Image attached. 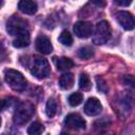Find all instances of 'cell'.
Returning <instances> with one entry per match:
<instances>
[{
	"label": "cell",
	"instance_id": "obj_1",
	"mask_svg": "<svg viewBox=\"0 0 135 135\" xmlns=\"http://www.w3.org/2000/svg\"><path fill=\"white\" fill-rule=\"evenodd\" d=\"M34 113H35V108L31 102L21 101L16 105L13 120L16 124H24L32 118Z\"/></svg>",
	"mask_w": 135,
	"mask_h": 135
},
{
	"label": "cell",
	"instance_id": "obj_2",
	"mask_svg": "<svg viewBox=\"0 0 135 135\" xmlns=\"http://www.w3.org/2000/svg\"><path fill=\"white\" fill-rule=\"evenodd\" d=\"M4 79H5L6 83L14 91L21 92L27 85V82H26V79L24 78V76L20 72L16 71V70H13V69L5 70V72H4Z\"/></svg>",
	"mask_w": 135,
	"mask_h": 135
},
{
	"label": "cell",
	"instance_id": "obj_3",
	"mask_svg": "<svg viewBox=\"0 0 135 135\" xmlns=\"http://www.w3.org/2000/svg\"><path fill=\"white\" fill-rule=\"evenodd\" d=\"M31 73L38 79H43L50 74L49 61L40 56H35L31 65Z\"/></svg>",
	"mask_w": 135,
	"mask_h": 135
},
{
	"label": "cell",
	"instance_id": "obj_4",
	"mask_svg": "<svg viewBox=\"0 0 135 135\" xmlns=\"http://www.w3.org/2000/svg\"><path fill=\"white\" fill-rule=\"evenodd\" d=\"M111 37V27L108 21L102 20L96 24L95 32L93 33V42L95 44H103L108 42Z\"/></svg>",
	"mask_w": 135,
	"mask_h": 135
},
{
	"label": "cell",
	"instance_id": "obj_5",
	"mask_svg": "<svg viewBox=\"0 0 135 135\" xmlns=\"http://www.w3.org/2000/svg\"><path fill=\"white\" fill-rule=\"evenodd\" d=\"M6 31L8 32V34L16 37L20 33H22L24 31H28L27 22L24 19L20 18L19 16H13L8 19V21L6 23Z\"/></svg>",
	"mask_w": 135,
	"mask_h": 135
},
{
	"label": "cell",
	"instance_id": "obj_6",
	"mask_svg": "<svg viewBox=\"0 0 135 135\" xmlns=\"http://www.w3.org/2000/svg\"><path fill=\"white\" fill-rule=\"evenodd\" d=\"M116 20L119 25L126 31H132L135 27V20L129 12L119 11L116 14Z\"/></svg>",
	"mask_w": 135,
	"mask_h": 135
},
{
	"label": "cell",
	"instance_id": "obj_7",
	"mask_svg": "<svg viewBox=\"0 0 135 135\" xmlns=\"http://www.w3.org/2000/svg\"><path fill=\"white\" fill-rule=\"evenodd\" d=\"M64 124L68 128L73 129V130H82V129H85L86 122L79 114L72 113V114H69L65 117Z\"/></svg>",
	"mask_w": 135,
	"mask_h": 135
},
{
	"label": "cell",
	"instance_id": "obj_8",
	"mask_svg": "<svg viewBox=\"0 0 135 135\" xmlns=\"http://www.w3.org/2000/svg\"><path fill=\"white\" fill-rule=\"evenodd\" d=\"M74 33L79 38H88L93 34V25L89 21H78L74 24Z\"/></svg>",
	"mask_w": 135,
	"mask_h": 135
},
{
	"label": "cell",
	"instance_id": "obj_9",
	"mask_svg": "<svg viewBox=\"0 0 135 135\" xmlns=\"http://www.w3.org/2000/svg\"><path fill=\"white\" fill-rule=\"evenodd\" d=\"M83 110H84V113L86 115H89V116H96V115H98L101 112L102 105H101L100 101L97 98L91 97V98H89L85 101Z\"/></svg>",
	"mask_w": 135,
	"mask_h": 135
},
{
	"label": "cell",
	"instance_id": "obj_10",
	"mask_svg": "<svg viewBox=\"0 0 135 135\" xmlns=\"http://www.w3.org/2000/svg\"><path fill=\"white\" fill-rule=\"evenodd\" d=\"M35 45H36V50L43 55L51 54V52L53 50V45L51 43V40L49 39V37H46L44 35H39L36 38Z\"/></svg>",
	"mask_w": 135,
	"mask_h": 135
},
{
	"label": "cell",
	"instance_id": "obj_11",
	"mask_svg": "<svg viewBox=\"0 0 135 135\" xmlns=\"http://www.w3.org/2000/svg\"><path fill=\"white\" fill-rule=\"evenodd\" d=\"M18 8L22 13H24L26 15H34L38 9L36 2L31 1V0H22V1H20L18 3Z\"/></svg>",
	"mask_w": 135,
	"mask_h": 135
},
{
	"label": "cell",
	"instance_id": "obj_12",
	"mask_svg": "<svg viewBox=\"0 0 135 135\" xmlns=\"http://www.w3.org/2000/svg\"><path fill=\"white\" fill-rule=\"evenodd\" d=\"M30 41H31L30 33H28V31H24L15 37V39L13 40V45L15 47L21 49V47L27 46L30 44Z\"/></svg>",
	"mask_w": 135,
	"mask_h": 135
},
{
	"label": "cell",
	"instance_id": "obj_13",
	"mask_svg": "<svg viewBox=\"0 0 135 135\" xmlns=\"http://www.w3.org/2000/svg\"><path fill=\"white\" fill-rule=\"evenodd\" d=\"M74 84V76L72 73H64L59 78V86L62 90H70Z\"/></svg>",
	"mask_w": 135,
	"mask_h": 135
},
{
	"label": "cell",
	"instance_id": "obj_14",
	"mask_svg": "<svg viewBox=\"0 0 135 135\" xmlns=\"http://www.w3.org/2000/svg\"><path fill=\"white\" fill-rule=\"evenodd\" d=\"M55 63H56V68L59 71H68L71 68H73L74 63L72 61V59L68 58V57H60V58H56L55 59Z\"/></svg>",
	"mask_w": 135,
	"mask_h": 135
},
{
	"label": "cell",
	"instance_id": "obj_15",
	"mask_svg": "<svg viewBox=\"0 0 135 135\" xmlns=\"http://www.w3.org/2000/svg\"><path fill=\"white\" fill-rule=\"evenodd\" d=\"M57 112V102L54 98H50L46 101V105H45V113L47 115V117L52 118L56 115Z\"/></svg>",
	"mask_w": 135,
	"mask_h": 135
},
{
	"label": "cell",
	"instance_id": "obj_16",
	"mask_svg": "<svg viewBox=\"0 0 135 135\" xmlns=\"http://www.w3.org/2000/svg\"><path fill=\"white\" fill-rule=\"evenodd\" d=\"M43 126L39 121H34L28 128H27V134L28 135H41L43 132Z\"/></svg>",
	"mask_w": 135,
	"mask_h": 135
},
{
	"label": "cell",
	"instance_id": "obj_17",
	"mask_svg": "<svg viewBox=\"0 0 135 135\" xmlns=\"http://www.w3.org/2000/svg\"><path fill=\"white\" fill-rule=\"evenodd\" d=\"M58 39H59L60 43L63 44V45L70 46V45L73 44V37H72V35L70 34V32L66 31V30H64V31H62V32L60 33Z\"/></svg>",
	"mask_w": 135,
	"mask_h": 135
},
{
	"label": "cell",
	"instance_id": "obj_18",
	"mask_svg": "<svg viewBox=\"0 0 135 135\" xmlns=\"http://www.w3.org/2000/svg\"><path fill=\"white\" fill-rule=\"evenodd\" d=\"M79 86L83 91H89L92 86L91 84V79L88 76V74H81L79 77Z\"/></svg>",
	"mask_w": 135,
	"mask_h": 135
},
{
	"label": "cell",
	"instance_id": "obj_19",
	"mask_svg": "<svg viewBox=\"0 0 135 135\" xmlns=\"http://www.w3.org/2000/svg\"><path fill=\"white\" fill-rule=\"evenodd\" d=\"M93 55H94V51L90 46H83L78 51V56L82 59H90Z\"/></svg>",
	"mask_w": 135,
	"mask_h": 135
},
{
	"label": "cell",
	"instance_id": "obj_20",
	"mask_svg": "<svg viewBox=\"0 0 135 135\" xmlns=\"http://www.w3.org/2000/svg\"><path fill=\"white\" fill-rule=\"evenodd\" d=\"M82 102V95L80 93H73L69 96V103L72 107H77Z\"/></svg>",
	"mask_w": 135,
	"mask_h": 135
},
{
	"label": "cell",
	"instance_id": "obj_21",
	"mask_svg": "<svg viewBox=\"0 0 135 135\" xmlns=\"http://www.w3.org/2000/svg\"><path fill=\"white\" fill-rule=\"evenodd\" d=\"M123 82L135 92V78L133 76H124L123 77Z\"/></svg>",
	"mask_w": 135,
	"mask_h": 135
},
{
	"label": "cell",
	"instance_id": "obj_22",
	"mask_svg": "<svg viewBox=\"0 0 135 135\" xmlns=\"http://www.w3.org/2000/svg\"><path fill=\"white\" fill-rule=\"evenodd\" d=\"M96 81H97V88H98V90L101 91L102 93H107L108 86H107L104 80H103L102 78H100V77H97V78H96Z\"/></svg>",
	"mask_w": 135,
	"mask_h": 135
},
{
	"label": "cell",
	"instance_id": "obj_23",
	"mask_svg": "<svg viewBox=\"0 0 135 135\" xmlns=\"http://www.w3.org/2000/svg\"><path fill=\"white\" fill-rule=\"evenodd\" d=\"M115 4L117 5H122V6H127V5H130L131 4V1L130 0H115Z\"/></svg>",
	"mask_w": 135,
	"mask_h": 135
},
{
	"label": "cell",
	"instance_id": "obj_24",
	"mask_svg": "<svg viewBox=\"0 0 135 135\" xmlns=\"http://www.w3.org/2000/svg\"><path fill=\"white\" fill-rule=\"evenodd\" d=\"M60 135H69V134H68V133H64V132H62Z\"/></svg>",
	"mask_w": 135,
	"mask_h": 135
}]
</instances>
